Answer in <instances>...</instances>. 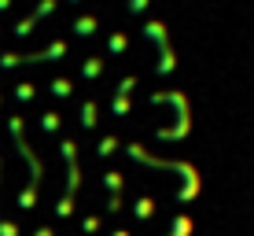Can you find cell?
Here are the masks:
<instances>
[{"instance_id":"cell-4","label":"cell","mask_w":254,"mask_h":236,"mask_svg":"<svg viewBox=\"0 0 254 236\" xmlns=\"http://www.w3.org/2000/svg\"><path fill=\"white\" fill-rule=\"evenodd\" d=\"M74 4H77V0H74Z\"/></svg>"},{"instance_id":"cell-2","label":"cell","mask_w":254,"mask_h":236,"mask_svg":"<svg viewBox=\"0 0 254 236\" xmlns=\"http://www.w3.org/2000/svg\"><path fill=\"white\" fill-rule=\"evenodd\" d=\"M147 4V0H133V11H140V7H144Z\"/></svg>"},{"instance_id":"cell-1","label":"cell","mask_w":254,"mask_h":236,"mask_svg":"<svg viewBox=\"0 0 254 236\" xmlns=\"http://www.w3.org/2000/svg\"><path fill=\"white\" fill-rule=\"evenodd\" d=\"M92 26H96V19H81V22L74 26V30H77V33H85V37H89V33H92Z\"/></svg>"},{"instance_id":"cell-3","label":"cell","mask_w":254,"mask_h":236,"mask_svg":"<svg viewBox=\"0 0 254 236\" xmlns=\"http://www.w3.org/2000/svg\"><path fill=\"white\" fill-rule=\"evenodd\" d=\"M7 4H11V0H0V7H7Z\"/></svg>"}]
</instances>
